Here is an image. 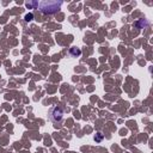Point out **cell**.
<instances>
[{
    "label": "cell",
    "mask_w": 153,
    "mask_h": 153,
    "mask_svg": "<svg viewBox=\"0 0 153 153\" xmlns=\"http://www.w3.org/2000/svg\"><path fill=\"white\" fill-rule=\"evenodd\" d=\"M34 6H38V3H26V7H34Z\"/></svg>",
    "instance_id": "cell-6"
},
{
    "label": "cell",
    "mask_w": 153,
    "mask_h": 153,
    "mask_svg": "<svg viewBox=\"0 0 153 153\" xmlns=\"http://www.w3.org/2000/svg\"><path fill=\"white\" fill-rule=\"evenodd\" d=\"M70 54H71L73 58H77V56H80L81 50H80L79 48H77V47H72V48L70 49Z\"/></svg>",
    "instance_id": "cell-4"
},
{
    "label": "cell",
    "mask_w": 153,
    "mask_h": 153,
    "mask_svg": "<svg viewBox=\"0 0 153 153\" xmlns=\"http://www.w3.org/2000/svg\"><path fill=\"white\" fill-rule=\"evenodd\" d=\"M32 18H34V15H32V13H29V15H26V16H25V20H26V22L32 20Z\"/></svg>",
    "instance_id": "cell-5"
},
{
    "label": "cell",
    "mask_w": 153,
    "mask_h": 153,
    "mask_svg": "<svg viewBox=\"0 0 153 153\" xmlns=\"http://www.w3.org/2000/svg\"><path fill=\"white\" fill-rule=\"evenodd\" d=\"M62 5V1H42L38 4V7L43 15H54L56 13Z\"/></svg>",
    "instance_id": "cell-1"
},
{
    "label": "cell",
    "mask_w": 153,
    "mask_h": 153,
    "mask_svg": "<svg viewBox=\"0 0 153 153\" xmlns=\"http://www.w3.org/2000/svg\"><path fill=\"white\" fill-rule=\"evenodd\" d=\"M49 119L54 123H60L64 120V109L61 107H53L49 109Z\"/></svg>",
    "instance_id": "cell-2"
},
{
    "label": "cell",
    "mask_w": 153,
    "mask_h": 153,
    "mask_svg": "<svg viewBox=\"0 0 153 153\" xmlns=\"http://www.w3.org/2000/svg\"><path fill=\"white\" fill-rule=\"evenodd\" d=\"M102 138H103V136H102V134H100V133H98V138H94V140H96V141H100V140H102Z\"/></svg>",
    "instance_id": "cell-7"
},
{
    "label": "cell",
    "mask_w": 153,
    "mask_h": 153,
    "mask_svg": "<svg viewBox=\"0 0 153 153\" xmlns=\"http://www.w3.org/2000/svg\"><path fill=\"white\" fill-rule=\"evenodd\" d=\"M134 25H135L136 28H139V29H146V28L149 25V22H148L147 19H139V20H136V22L134 23Z\"/></svg>",
    "instance_id": "cell-3"
}]
</instances>
